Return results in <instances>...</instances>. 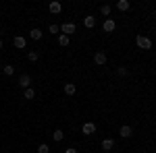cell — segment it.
<instances>
[{"label": "cell", "instance_id": "cell-1", "mask_svg": "<svg viewBox=\"0 0 156 153\" xmlns=\"http://www.w3.org/2000/svg\"><path fill=\"white\" fill-rule=\"evenodd\" d=\"M135 44H137V48H142V50H150V48H154L152 39H150L148 35H137V37H135Z\"/></svg>", "mask_w": 156, "mask_h": 153}, {"label": "cell", "instance_id": "cell-2", "mask_svg": "<svg viewBox=\"0 0 156 153\" xmlns=\"http://www.w3.org/2000/svg\"><path fill=\"white\" fill-rule=\"evenodd\" d=\"M17 83H19V87H23V89H29V87H31V77H29V75H21Z\"/></svg>", "mask_w": 156, "mask_h": 153}, {"label": "cell", "instance_id": "cell-3", "mask_svg": "<svg viewBox=\"0 0 156 153\" xmlns=\"http://www.w3.org/2000/svg\"><path fill=\"white\" fill-rule=\"evenodd\" d=\"M60 31H62V35H71V33H75V23H62L60 25Z\"/></svg>", "mask_w": 156, "mask_h": 153}, {"label": "cell", "instance_id": "cell-4", "mask_svg": "<svg viewBox=\"0 0 156 153\" xmlns=\"http://www.w3.org/2000/svg\"><path fill=\"white\" fill-rule=\"evenodd\" d=\"M81 130H83L85 137H90V135H94V132H96V124H94V122H85L83 126H81Z\"/></svg>", "mask_w": 156, "mask_h": 153}, {"label": "cell", "instance_id": "cell-5", "mask_svg": "<svg viewBox=\"0 0 156 153\" xmlns=\"http://www.w3.org/2000/svg\"><path fill=\"white\" fill-rule=\"evenodd\" d=\"M106 54H104V52H96V54H94V62H96L98 66H104V64H106Z\"/></svg>", "mask_w": 156, "mask_h": 153}, {"label": "cell", "instance_id": "cell-6", "mask_svg": "<svg viewBox=\"0 0 156 153\" xmlns=\"http://www.w3.org/2000/svg\"><path fill=\"white\" fill-rule=\"evenodd\" d=\"M48 11L52 12V15H58V12L62 11V4H60V2H56V0H54V2H50V4H48Z\"/></svg>", "mask_w": 156, "mask_h": 153}, {"label": "cell", "instance_id": "cell-7", "mask_svg": "<svg viewBox=\"0 0 156 153\" xmlns=\"http://www.w3.org/2000/svg\"><path fill=\"white\" fill-rule=\"evenodd\" d=\"M102 29H104L106 33H110V31H115V29H117V23H115L112 19H106V21H104V25H102Z\"/></svg>", "mask_w": 156, "mask_h": 153}, {"label": "cell", "instance_id": "cell-8", "mask_svg": "<svg viewBox=\"0 0 156 153\" xmlns=\"http://www.w3.org/2000/svg\"><path fill=\"white\" fill-rule=\"evenodd\" d=\"M119 135H121V137H123V139H129V137H131V135H133V128H131V126H127V124H125V126H121Z\"/></svg>", "mask_w": 156, "mask_h": 153}, {"label": "cell", "instance_id": "cell-9", "mask_svg": "<svg viewBox=\"0 0 156 153\" xmlns=\"http://www.w3.org/2000/svg\"><path fill=\"white\" fill-rule=\"evenodd\" d=\"M83 25L87 27V29L96 27V17H92V15H87V17H83Z\"/></svg>", "mask_w": 156, "mask_h": 153}, {"label": "cell", "instance_id": "cell-10", "mask_svg": "<svg viewBox=\"0 0 156 153\" xmlns=\"http://www.w3.org/2000/svg\"><path fill=\"white\" fill-rule=\"evenodd\" d=\"M62 89H65V93H67V95H75V93H77L75 83H65V87H62Z\"/></svg>", "mask_w": 156, "mask_h": 153}, {"label": "cell", "instance_id": "cell-11", "mask_svg": "<svg viewBox=\"0 0 156 153\" xmlns=\"http://www.w3.org/2000/svg\"><path fill=\"white\" fill-rule=\"evenodd\" d=\"M112 147H115V141H112V139H104V141H102V151H112Z\"/></svg>", "mask_w": 156, "mask_h": 153}, {"label": "cell", "instance_id": "cell-12", "mask_svg": "<svg viewBox=\"0 0 156 153\" xmlns=\"http://www.w3.org/2000/svg\"><path fill=\"white\" fill-rule=\"evenodd\" d=\"M29 37L37 42V39H42V37H44V33H42V29H37V27H34V29L29 31Z\"/></svg>", "mask_w": 156, "mask_h": 153}, {"label": "cell", "instance_id": "cell-13", "mask_svg": "<svg viewBox=\"0 0 156 153\" xmlns=\"http://www.w3.org/2000/svg\"><path fill=\"white\" fill-rule=\"evenodd\" d=\"M12 44H15V48H25V46H27V39L21 37V35H17L15 39H12Z\"/></svg>", "mask_w": 156, "mask_h": 153}, {"label": "cell", "instance_id": "cell-14", "mask_svg": "<svg viewBox=\"0 0 156 153\" xmlns=\"http://www.w3.org/2000/svg\"><path fill=\"white\" fill-rule=\"evenodd\" d=\"M69 44H71V37H69V35H62V33H60V35H58V46L67 48Z\"/></svg>", "mask_w": 156, "mask_h": 153}, {"label": "cell", "instance_id": "cell-15", "mask_svg": "<svg viewBox=\"0 0 156 153\" xmlns=\"http://www.w3.org/2000/svg\"><path fill=\"white\" fill-rule=\"evenodd\" d=\"M129 6H131V4H129V0H119V2H117V8H119V11H129Z\"/></svg>", "mask_w": 156, "mask_h": 153}, {"label": "cell", "instance_id": "cell-16", "mask_svg": "<svg viewBox=\"0 0 156 153\" xmlns=\"http://www.w3.org/2000/svg\"><path fill=\"white\" fill-rule=\"evenodd\" d=\"M52 139H54V141H56V143H60V141H62V139H65V132H62V130H54V132H52Z\"/></svg>", "mask_w": 156, "mask_h": 153}, {"label": "cell", "instance_id": "cell-17", "mask_svg": "<svg viewBox=\"0 0 156 153\" xmlns=\"http://www.w3.org/2000/svg\"><path fill=\"white\" fill-rule=\"evenodd\" d=\"M23 97H25V99H34V97H36V89H34V87H29V89H25Z\"/></svg>", "mask_w": 156, "mask_h": 153}, {"label": "cell", "instance_id": "cell-18", "mask_svg": "<svg viewBox=\"0 0 156 153\" xmlns=\"http://www.w3.org/2000/svg\"><path fill=\"white\" fill-rule=\"evenodd\" d=\"M110 11H112V6H110V4H102V6H100V12H102L104 17H108Z\"/></svg>", "mask_w": 156, "mask_h": 153}, {"label": "cell", "instance_id": "cell-19", "mask_svg": "<svg viewBox=\"0 0 156 153\" xmlns=\"http://www.w3.org/2000/svg\"><path fill=\"white\" fill-rule=\"evenodd\" d=\"M2 71H4V75H9V77H11V75H15V66H11V64H4V68H2Z\"/></svg>", "mask_w": 156, "mask_h": 153}, {"label": "cell", "instance_id": "cell-20", "mask_svg": "<svg viewBox=\"0 0 156 153\" xmlns=\"http://www.w3.org/2000/svg\"><path fill=\"white\" fill-rule=\"evenodd\" d=\"M27 58H29V62H37L40 54H37V52H29V54H27Z\"/></svg>", "mask_w": 156, "mask_h": 153}, {"label": "cell", "instance_id": "cell-21", "mask_svg": "<svg viewBox=\"0 0 156 153\" xmlns=\"http://www.w3.org/2000/svg\"><path fill=\"white\" fill-rule=\"evenodd\" d=\"M37 153H50V147L46 145V143H42V145L37 147Z\"/></svg>", "mask_w": 156, "mask_h": 153}, {"label": "cell", "instance_id": "cell-22", "mask_svg": "<svg viewBox=\"0 0 156 153\" xmlns=\"http://www.w3.org/2000/svg\"><path fill=\"white\" fill-rule=\"evenodd\" d=\"M127 68H125V66H119V68H117V75H119V77H127Z\"/></svg>", "mask_w": 156, "mask_h": 153}, {"label": "cell", "instance_id": "cell-23", "mask_svg": "<svg viewBox=\"0 0 156 153\" xmlns=\"http://www.w3.org/2000/svg\"><path fill=\"white\" fill-rule=\"evenodd\" d=\"M58 31H60L58 25H50V33H58Z\"/></svg>", "mask_w": 156, "mask_h": 153}, {"label": "cell", "instance_id": "cell-24", "mask_svg": "<svg viewBox=\"0 0 156 153\" xmlns=\"http://www.w3.org/2000/svg\"><path fill=\"white\" fill-rule=\"evenodd\" d=\"M65 153H77V149H73V147H69V149H65Z\"/></svg>", "mask_w": 156, "mask_h": 153}, {"label": "cell", "instance_id": "cell-25", "mask_svg": "<svg viewBox=\"0 0 156 153\" xmlns=\"http://www.w3.org/2000/svg\"><path fill=\"white\" fill-rule=\"evenodd\" d=\"M0 50H2V39H0Z\"/></svg>", "mask_w": 156, "mask_h": 153}, {"label": "cell", "instance_id": "cell-26", "mask_svg": "<svg viewBox=\"0 0 156 153\" xmlns=\"http://www.w3.org/2000/svg\"><path fill=\"white\" fill-rule=\"evenodd\" d=\"M154 33H156V27H154Z\"/></svg>", "mask_w": 156, "mask_h": 153}, {"label": "cell", "instance_id": "cell-27", "mask_svg": "<svg viewBox=\"0 0 156 153\" xmlns=\"http://www.w3.org/2000/svg\"><path fill=\"white\" fill-rule=\"evenodd\" d=\"M154 19H156V12H154Z\"/></svg>", "mask_w": 156, "mask_h": 153}]
</instances>
